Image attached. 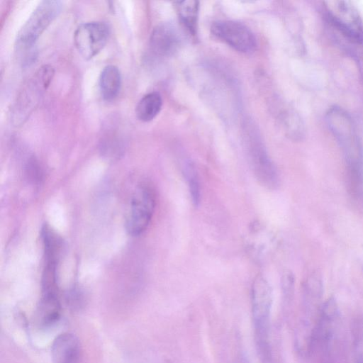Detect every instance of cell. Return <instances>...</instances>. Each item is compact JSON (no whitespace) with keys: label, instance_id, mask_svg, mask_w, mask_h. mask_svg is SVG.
Listing matches in <instances>:
<instances>
[{"label":"cell","instance_id":"9a60e30c","mask_svg":"<svg viewBox=\"0 0 363 363\" xmlns=\"http://www.w3.org/2000/svg\"><path fill=\"white\" fill-rule=\"evenodd\" d=\"M174 8L184 27L191 35L196 36L198 28L199 2L195 0L177 1Z\"/></svg>","mask_w":363,"mask_h":363},{"label":"cell","instance_id":"3957f363","mask_svg":"<svg viewBox=\"0 0 363 363\" xmlns=\"http://www.w3.org/2000/svg\"><path fill=\"white\" fill-rule=\"evenodd\" d=\"M62 4L57 0L42 1L17 33L18 51H30L41 34L61 12Z\"/></svg>","mask_w":363,"mask_h":363},{"label":"cell","instance_id":"52a82bcc","mask_svg":"<svg viewBox=\"0 0 363 363\" xmlns=\"http://www.w3.org/2000/svg\"><path fill=\"white\" fill-rule=\"evenodd\" d=\"M273 302V290L268 279L257 274L252 283V313L256 335L269 334V325Z\"/></svg>","mask_w":363,"mask_h":363},{"label":"cell","instance_id":"ba28073f","mask_svg":"<svg viewBox=\"0 0 363 363\" xmlns=\"http://www.w3.org/2000/svg\"><path fill=\"white\" fill-rule=\"evenodd\" d=\"M109 36V28L101 21H91L81 24L74 33V43L79 54L90 60L105 47Z\"/></svg>","mask_w":363,"mask_h":363},{"label":"cell","instance_id":"e0dca14e","mask_svg":"<svg viewBox=\"0 0 363 363\" xmlns=\"http://www.w3.org/2000/svg\"><path fill=\"white\" fill-rule=\"evenodd\" d=\"M183 173L187 182L191 202L195 206H198L201 201V186L196 170L194 165L188 162L183 167Z\"/></svg>","mask_w":363,"mask_h":363},{"label":"cell","instance_id":"9c48e42d","mask_svg":"<svg viewBox=\"0 0 363 363\" xmlns=\"http://www.w3.org/2000/svg\"><path fill=\"white\" fill-rule=\"evenodd\" d=\"M217 38L233 49L244 53L253 52L257 48V39L245 25L234 21H217L211 27Z\"/></svg>","mask_w":363,"mask_h":363},{"label":"cell","instance_id":"8992f818","mask_svg":"<svg viewBox=\"0 0 363 363\" xmlns=\"http://www.w3.org/2000/svg\"><path fill=\"white\" fill-rule=\"evenodd\" d=\"M54 74L53 67L49 65L38 69L16 99L12 111L15 121L22 122L28 118L38 104L43 91L49 86Z\"/></svg>","mask_w":363,"mask_h":363},{"label":"cell","instance_id":"ac0fdd59","mask_svg":"<svg viewBox=\"0 0 363 363\" xmlns=\"http://www.w3.org/2000/svg\"><path fill=\"white\" fill-rule=\"evenodd\" d=\"M281 287L284 294L287 296H290L294 288L295 277L291 270H285L281 276Z\"/></svg>","mask_w":363,"mask_h":363},{"label":"cell","instance_id":"5b68a950","mask_svg":"<svg viewBox=\"0 0 363 363\" xmlns=\"http://www.w3.org/2000/svg\"><path fill=\"white\" fill-rule=\"evenodd\" d=\"M324 4L331 23L351 41L362 43L363 22L353 4L347 1H328Z\"/></svg>","mask_w":363,"mask_h":363},{"label":"cell","instance_id":"4fadbf2b","mask_svg":"<svg viewBox=\"0 0 363 363\" xmlns=\"http://www.w3.org/2000/svg\"><path fill=\"white\" fill-rule=\"evenodd\" d=\"M249 235L247 247L252 255L257 259L266 257L272 250V233L257 223L252 225Z\"/></svg>","mask_w":363,"mask_h":363},{"label":"cell","instance_id":"d6986e66","mask_svg":"<svg viewBox=\"0 0 363 363\" xmlns=\"http://www.w3.org/2000/svg\"><path fill=\"white\" fill-rule=\"evenodd\" d=\"M359 363H363V359H362V360H361Z\"/></svg>","mask_w":363,"mask_h":363},{"label":"cell","instance_id":"8fae6325","mask_svg":"<svg viewBox=\"0 0 363 363\" xmlns=\"http://www.w3.org/2000/svg\"><path fill=\"white\" fill-rule=\"evenodd\" d=\"M181 42V34L176 26L169 22H163L152 30L150 38V47L155 56L167 57L177 50Z\"/></svg>","mask_w":363,"mask_h":363},{"label":"cell","instance_id":"2e32d148","mask_svg":"<svg viewBox=\"0 0 363 363\" xmlns=\"http://www.w3.org/2000/svg\"><path fill=\"white\" fill-rule=\"evenodd\" d=\"M162 106V99L158 92L148 93L138 101L135 108L136 116L141 121H150L160 113Z\"/></svg>","mask_w":363,"mask_h":363},{"label":"cell","instance_id":"30bf717a","mask_svg":"<svg viewBox=\"0 0 363 363\" xmlns=\"http://www.w3.org/2000/svg\"><path fill=\"white\" fill-rule=\"evenodd\" d=\"M247 150L252 171L258 182L266 189H277L279 184L277 168L259 138H250Z\"/></svg>","mask_w":363,"mask_h":363},{"label":"cell","instance_id":"277c9868","mask_svg":"<svg viewBox=\"0 0 363 363\" xmlns=\"http://www.w3.org/2000/svg\"><path fill=\"white\" fill-rule=\"evenodd\" d=\"M156 206V193L147 182H140L135 188L125 219V228L133 236L141 235L147 228Z\"/></svg>","mask_w":363,"mask_h":363},{"label":"cell","instance_id":"5bb4252c","mask_svg":"<svg viewBox=\"0 0 363 363\" xmlns=\"http://www.w3.org/2000/svg\"><path fill=\"white\" fill-rule=\"evenodd\" d=\"M121 86V75L115 65H107L99 77V89L102 98L106 101L113 100L118 94Z\"/></svg>","mask_w":363,"mask_h":363},{"label":"cell","instance_id":"6da1fadb","mask_svg":"<svg viewBox=\"0 0 363 363\" xmlns=\"http://www.w3.org/2000/svg\"><path fill=\"white\" fill-rule=\"evenodd\" d=\"M325 121L343 152L350 180L363 183V147L352 118L344 109L333 106L326 112Z\"/></svg>","mask_w":363,"mask_h":363},{"label":"cell","instance_id":"7c38bea8","mask_svg":"<svg viewBox=\"0 0 363 363\" xmlns=\"http://www.w3.org/2000/svg\"><path fill=\"white\" fill-rule=\"evenodd\" d=\"M81 346L76 335L63 333L57 335L51 347V357L53 363H78Z\"/></svg>","mask_w":363,"mask_h":363},{"label":"cell","instance_id":"7a4b0ae2","mask_svg":"<svg viewBox=\"0 0 363 363\" xmlns=\"http://www.w3.org/2000/svg\"><path fill=\"white\" fill-rule=\"evenodd\" d=\"M337 317V303L330 297L320 305L310 347V352L318 354L323 363H332Z\"/></svg>","mask_w":363,"mask_h":363}]
</instances>
